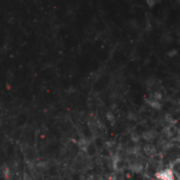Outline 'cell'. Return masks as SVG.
Segmentation results:
<instances>
[{"mask_svg":"<svg viewBox=\"0 0 180 180\" xmlns=\"http://www.w3.org/2000/svg\"><path fill=\"white\" fill-rule=\"evenodd\" d=\"M177 54H178V51H177L176 49H174V50H171V53H168L169 56H171V57H172L173 55H177Z\"/></svg>","mask_w":180,"mask_h":180,"instance_id":"cell-1","label":"cell"}]
</instances>
